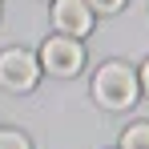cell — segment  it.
<instances>
[{
	"label": "cell",
	"mask_w": 149,
	"mask_h": 149,
	"mask_svg": "<svg viewBox=\"0 0 149 149\" xmlns=\"http://www.w3.org/2000/svg\"><path fill=\"white\" fill-rule=\"evenodd\" d=\"M121 149H149V121H137L121 133Z\"/></svg>",
	"instance_id": "5"
},
{
	"label": "cell",
	"mask_w": 149,
	"mask_h": 149,
	"mask_svg": "<svg viewBox=\"0 0 149 149\" xmlns=\"http://www.w3.org/2000/svg\"><path fill=\"white\" fill-rule=\"evenodd\" d=\"M52 24L61 28V36H85L93 28V8L85 0H52Z\"/></svg>",
	"instance_id": "4"
},
{
	"label": "cell",
	"mask_w": 149,
	"mask_h": 149,
	"mask_svg": "<svg viewBox=\"0 0 149 149\" xmlns=\"http://www.w3.org/2000/svg\"><path fill=\"white\" fill-rule=\"evenodd\" d=\"M89 8H97V12H117V8H125V0H85Z\"/></svg>",
	"instance_id": "7"
},
{
	"label": "cell",
	"mask_w": 149,
	"mask_h": 149,
	"mask_svg": "<svg viewBox=\"0 0 149 149\" xmlns=\"http://www.w3.org/2000/svg\"><path fill=\"white\" fill-rule=\"evenodd\" d=\"M40 77V61L24 49H4L0 52V89L8 93H28Z\"/></svg>",
	"instance_id": "2"
},
{
	"label": "cell",
	"mask_w": 149,
	"mask_h": 149,
	"mask_svg": "<svg viewBox=\"0 0 149 149\" xmlns=\"http://www.w3.org/2000/svg\"><path fill=\"white\" fill-rule=\"evenodd\" d=\"M137 85H145V93H149V61H145V69H141V77H137Z\"/></svg>",
	"instance_id": "8"
},
{
	"label": "cell",
	"mask_w": 149,
	"mask_h": 149,
	"mask_svg": "<svg viewBox=\"0 0 149 149\" xmlns=\"http://www.w3.org/2000/svg\"><path fill=\"white\" fill-rule=\"evenodd\" d=\"M137 73L121 65V61H109V65H101L97 77H93V97L105 105V109H129L133 101H137Z\"/></svg>",
	"instance_id": "1"
},
{
	"label": "cell",
	"mask_w": 149,
	"mask_h": 149,
	"mask_svg": "<svg viewBox=\"0 0 149 149\" xmlns=\"http://www.w3.org/2000/svg\"><path fill=\"white\" fill-rule=\"evenodd\" d=\"M0 149H32V145H28L24 133H16V129H0Z\"/></svg>",
	"instance_id": "6"
},
{
	"label": "cell",
	"mask_w": 149,
	"mask_h": 149,
	"mask_svg": "<svg viewBox=\"0 0 149 149\" xmlns=\"http://www.w3.org/2000/svg\"><path fill=\"white\" fill-rule=\"evenodd\" d=\"M85 65V49L73 36H49L40 49V69H49L52 77H73Z\"/></svg>",
	"instance_id": "3"
}]
</instances>
